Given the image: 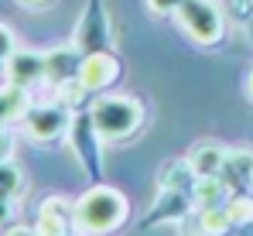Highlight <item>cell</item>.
<instances>
[{"label": "cell", "instance_id": "obj_8", "mask_svg": "<svg viewBox=\"0 0 253 236\" xmlns=\"http://www.w3.org/2000/svg\"><path fill=\"white\" fill-rule=\"evenodd\" d=\"M7 219V198H0V223Z\"/></svg>", "mask_w": 253, "mask_h": 236}, {"label": "cell", "instance_id": "obj_2", "mask_svg": "<svg viewBox=\"0 0 253 236\" xmlns=\"http://www.w3.org/2000/svg\"><path fill=\"white\" fill-rule=\"evenodd\" d=\"M219 21L222 17H219V10L212 7L209 0H185L181 3V24H185V31L195 41H202V45H212V41L219 38V31H222Z\"/></svg>", "mask_w": 253, "mask_h": 236}, {"label": "cell", "instance_id": "obj_10", "mask_svg": "<svg viewBox=\"0 0 253 236\" xmlns=\"http://www.w3.org/2000/svg\"><path fill=\"white\" fill-rule=\"evenodd\" d=\"M247 89H250V96H253V76H250V86H247Z\"/></svg>", "mask_w": 253, "mask_h": 236}, {"label": "cell", "instance_id": "obj_4", "mask_svg": "<svg viewBox=\"0 0 253 236\" xmlns=\"http://www.w3.org/2000/svg\"><path fill=\"white\" fill-rule=\"evenodd\" d=\"M58 127H62V117H55V113H35L31 123H28V134L35 141H48V137L58 134Z\"/></svg>", "mask_w": 253, "mask_h": 236}, {"label": "cell", "instance_id": "obj_3", "mask_svg": "<svg viewBox=\"0 0 253 236\" xmlns=\"http://www.w3.org/2000/svg\"><path fill=\"white\" fill-rule=\"evenodd\" d=\"M137 120H140V113H137V106L130 99H103L96 106V113H92V123L106 137H124V134H130L137 127Z\"/></svg>", "mask_w": 253, "mask_h": 236}, {"label": "cell", "instance_id": "obj_6", "mask_svg": "<svg viewBox=\"0 0 253 236\" xmlns=\"http://www.w3.org/2000/svg\"><path fill=\"white\" fill-rule=\"evenodd\" d=\"M10 55H14V35H10V28L0 24V62L10 58Z\"/></svg>", "mask_w": 253, "mask_h": 236}, {"label": "cell", "instance_id": "obj_1", "mask_svg": "<svg viewBox=\"0 0 253 236\" xmlns=\"http://www.w3.org/2000/svg\"><path fill=\"white\" fill-rule=\"evenodd\" d=\"M126 216V202L120 192H110V189H92L89 195L79 198L76 205V223L89 230V233H103V230H113L120 226Z\"/></svg>", "mask_w": 253, "mask_h": 236}, {"label": "cell", "instance_id": "obj_9", "mask_svg": "<svg viewBox=\"0 0 253 236\" xmlns=\"http://www.w3.org/2000/svg\"><path fill=\"white\" fill-rule=\"evenodd\" d=\"M7 236H31V233H28V230H10Z\"/></svg>", "mask_w": 253, "mask_h": 236}, {"label": "cell", "instance_id": "obj_7", "mask_svg": "<svg viewBox=\"0 0 253 236\" xmlns=\"http://www.w3.org/2000/svg\"><path fill=\"white\" fill-rule=\"evenodd\" d=\"M147 3H151V10L168 14V10H181V3H185V0H147Z\"/></svg>", "mask_w": 253, "mask_h": 236}, {"label": "cell", "instance_id": "obj_5", "mask_svg": "<svg viewBox=\"0 0 253 236\" xmlns=\"http://www.w3.org/2000/svg\"><path fill=\"white\" fill-rule=\"evenodd\" d=\"M21 192V168L17 164H0V198H10Z\"/></svg>", "mask_w": 253, "mask_h": 236}]
</instances>
